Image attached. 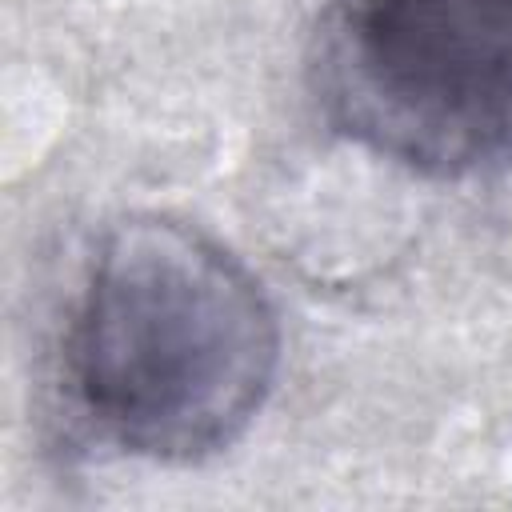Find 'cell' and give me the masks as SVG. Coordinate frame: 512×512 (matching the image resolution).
<instances>
[{"mask_svg": "<svg viewBox=\"0 0 512 512\" xmlns=\"http://www.w3.org/2000/svg\"><path fill=\"white\" fill-rule=\"evenodd\" d=\"M60 360L100 444L192 464L236 444L264 408L280 324L220 240L172 216H128L88 260Z\"/></svg>", "mask_w": 512, "mask_h": 512, "instance_id": "1", "label": "cell"}, {"mask_svg": "<svg viewBox=\"0 0 512 512\" xmlns=\"http://www.w3.org/2000/svg\"><path fill=\"white\" fill-rule=\"evenodd\" d=\"M328 124L432 180L512 164V0H328L312 44Z\"/></svg>", "mask_w": 512, "mask_h": 512, "instance_id": "2", "label": "cell"}]
</instances>
